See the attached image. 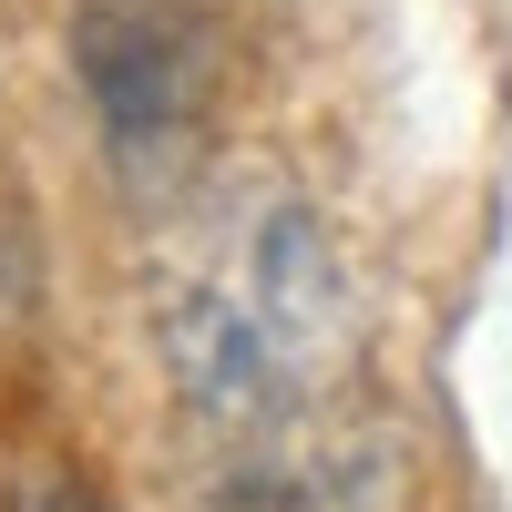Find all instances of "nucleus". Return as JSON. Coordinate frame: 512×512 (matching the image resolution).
<instances>
[{"mask_svg":"<svg viewBox=\"0 0 512 512\" xmlns=\"http://www.w3.org/2000/svg\"><path fill=\"white\" fill-rule=\"evenodd\" d=\"M72 62L123 164H175L216 103V41L185 0H82Z\"/></svg>","mask_w":512,"mask_h":512,"instance_id":"obj_1","label":"nucleus"},{"mask_svg":"<svg viewBox=\"0 0 512 512\" xmlns=\"http://www.w3.org/2000/svg\"><path fill=\"white\" fill-rule=\"evenodd\" d=\"M21 512H103V502L82 492V482H31V492H21Z\"/></svg>","mask_w":512,"mask_h":512,"instance_id":"obj_2","label":"nucleus"}]
</instances>
